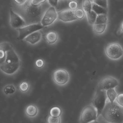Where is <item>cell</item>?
<instances>
[{"mask_svg":"<svg viewBox=\"0 0 123 123\" xmlns=\"http://www.w3.org/2000/svg\"><path fill=\"white\" fill-rule=\"evenodd\" d=\"M49 4H43L39 6H33L30 0H27L26 3L22 5L15 4L13 9L19 14L25 21L26 25L39 24L41 22L44 14L50 7Z\"/></svg>","mask_w":123,"mask_h":123,"instance_id":"cell-1","label":"cell"},{"mask_svg":"<svg viewBox=\"0 0 123 123\" xmlns=\"http://www.w3.org/2000/svg\"><path fill=\"white\" fill-rule=\"evenodd\" d=\"M101 115L108 123H123V107L107 100Z\"/></svg>","mask_w":123,"mask_h":123,"instance_id":"cell-2","label":"cell"},{"mask_svg":"<svg viewBox=\"0 0 123 123\" xmlns=\"http://www.w3.org/2000/svg\"><path fill=\"white\" fill-rule=\"evenodd\" d=\"M6 53L5 61L0 64L1 69L6 74H13L17 71L20 67V59L13 49L7 51Z\"/></svg>","mask_w":123,"mask_h":123,"instance_id":"cell-3","label":"cell"},{"mask_svg":"<svg viewBox=\"0 0 123 123\" xmlns=\"http://www.w3.org/2000/svg\"><path fill=\"white\" fill-rule=\"evenodd\" d=\"M107 91L97 90L92 100V105L97 111V116L101 115L107 101Z\"/></svg>","mask_w":123,"mask_h":123,"instance_id":"cell-4","label":"cell"},{"mask_svg":"<svg viewBox=\"0 0 123 123\" xmlns=\"http://www.w3.org/2000/svg\"><path fill=\"white\" fill-rule=\"evenodd\" d=\"M98 118L96 108L92 105H87L81 113L80 117L81 123H89L97 120Z\"/></svg>","mask_w":123,"mask_h":123,"instance_id":"cell-5","label":"cell"},{"mask_svg":"<svg viewBox=\"0 0 123 123\" xmlns=\"http://www.w3.org/2000/svg\"><path fill=\"white\" fill-rule=\"evenodd\" d=\"M105 53L109 58L113 60H117L123 57V49L120 45L118 43H111L106 46Z\"/></svg>","mask_w":123,"mask_h":123,"instance_id":"cell-6","label":"cell"},{"mask_svg":"<svg viewBox=\"0 0 123 123\" xmlns=\"http://www.w3.org/2000/svg\"><path fill=\"white\" fill-rule=\"evenodd\" d=\"M119 84V81L116 78L110 76L105 77L100 81L97 90L107 91L110 89H115Z\"/></svg>","mask_w":123,"mask_h":123,"instance_id":"cell-7","label":"cell"},{"mask_svg":"<svg viewBox=\"0 0 123 123\" xmlns=\"http://www.w3.org/2000/svg\"><path fill=\"white\" fill-rule=\"evenodd\" d=\"M58 18V12L55 7L51 6L44 14L40 24L43 26L51 25Z\"/></svg>","mask_w":123,"mask_h":123,"instance_id":"cell-8","label":"cell"},{"mask_svg":"<svg viewBox=\"0 0 123 123\" xmlns=\"http://www.w3.org/2000/svg\"><path fill=\"white\" fill-rule=\"evenodd\" d=\"M44 26L41 24H33L18 29L19 39L22 40L30 34L43 29Z\"/></svg>","mask_w":123,"mask_h":123,"instance_id":"cell-9","label":"cell"},{"mask_svg":"<svg viewBox=\"0 0 123 123\" xmlns=\"http://www.w3.org/2000/svg\"><path fill=\"white\" fill-rule=\"evenodd\" d=\"M53 79L57 84L64 85L69 80V75L66 70L63 69H59L53 72Z\"/></svg>","mask_w":123,"mask_h":123,"instance_id":"cell-10","label":"cell"},{"mask_svg":"<svg viewBox=\"0 0 123 123\" xmlns=\"http://www.w3.org/2000/svg\"><path fill=\"white\" fill-rule=\"evenodd\" d=\"M10 23L14 29H18L26 25L24 19L12 8L10 10Z\"/></svg>","mask_w":123,"mask_h":123,"instance_id":"cell-11","label":"cell"},{"mask_svg":"<svg viewBox=\"0 0 123 123\" xmlns=\"http://www.w3.org/2000/svg\"><path fill=\"white\" fill-rule=\"evenodd\" d=\"M58 18L64 22H69L78 20L75 16L74 11L70 9H64L58 12Z\"/></svg>","mask_w":123,"mask_h":123,"instance_id":"cell-12","label":"cell"},{"mask_svg":"<svg viewBox=\"0 0 123 123\" xmlns=\"http://www.w3.org/2000/svg\"><path fill=\"white\" fill-rule=\"evenodd\" d=\"M25 113L27 117L32 119L36 117L38 115L39 113V108L35 105H29L25 108Z\"/></svg>","mask_w":123,"mask_h":123,"instance_id":"cell-13","label":"cell"},{"mask_svg":"<svg viewBox=\"0 0 123 123\" xmlns=\"http://www.w3.org/2000/svg\"><path fill=\"white\" fill-rule=\"evenodd\" d=\"M42 37V33L40 30L36 31L25 37L26 42L32 44H34L39 42Z\"/></svg>","mask_w":123,"mask_h":123,"instance_id":"cell-14","label":"cell"},{"mask_svg":"<svg viewBox=\"0 0 123 123\" xmlns=\"http://www.w3.org/2000/svg\"><path fill=\"white\" fill-rule=\"evenodd\" d=\"M92 10L97 15L100 14H108V10L92 2Z\"/></svg>","mask_w":123,"mask_h":123,"instance_id":"cell-15","label":"cell"},{"mask_svg":"<svg viewBox=\"0 0 123 123\" xmlns=\"http://www.w3.org/2000/svg\"><path fill=\"white\" fill-rule=\"evenodd\" d=\"M46 39L50 44L55 43L58 39V35L56 32L53 31L49 32L46 35Z\"/></svg>","mask_w":123,"mask_h":123,"instance_id":"cell-16","label":"cell"},{"mask_svg":"<svg viewBox=\"0 0 123 123\" xmlns=\"http://www.w3.org/2000/svg\"><path fill=\"white\" fill-rule=\"evenodd\" d=\"M92 26L93 31L97 34H100L103 33L106 30L107 24H94Z\"/></svg>","mask_w":123,"mask_h":123,"instance_id":"cell-17","label":"cell"},{"mask_svg":"<svg viewBox=\"0 0 123 123\" xmlns=\"http://www.w3.org/2000/svg\"><path fill=\"white\" fill-rule=\"evenodd\" d=\"M88 23L90 25L93 26L95 24L97 14L92 10L90 12L86 13Z\"/></svg>","mask_w":123,"mask_h":123,"instance_id":"cell-18","label":"cell"},{"mask_svg":"<svg viewBox=\"0 0 123 123\" xmlns=\"http://www.w3.org/2000/svg\"><path fill=\"white\" fill-rule=\"evenodd\" d=\"M107 94L108 100L111 103H113L116 101L118 95L115 89L107 90Z\"/></svg>","mask_w":123,"mask_h":123,"instance_id":"cell-19","label":"cell"},{"mask_svg":"<svg viewBox=\"0 0 123 123\" xmlns=\"http://www.w3.org/2000/svg\"><path fill=\"white\" fill-rule=\"evenodd\" d=\"M108 14H100L97 15L95 24H105L108 22Z\"/></svg>","mask_w":123,"mask_h":123,"instance_id":"cell-20","label":"cell"},{"mask_svg":"<svg viewBox=\"0 0 123 123\" xmlns=\"http://www.w3.org/2000/svg\"><path fill=\"white\" fill-rule=\"evenodd\" d=\"M62 113L61 108L58 107H53L51 108L50 112V115L53 117H61Z\"/></svg>","mask_w":123,"mask_h":123,"instance_id":"cell-21","label":"cell"},{"mask_svg":"<svg viewBox=\"0 0 123 123\" xmlns=\"http://www.w3.org/2000/svg\"><path fill=\"white\" fill-rule=\"evenodd\" d=\"M82 8L86 13L90 12L92 11V2H91L90 0H83Z\"/></svg>","mask_w":123,"mask_h":123,"instance_id":"cell-22","label":"cell"},{"mask_svg":"<svg viewBox=\"0 0 123 123\" xmlns=\"http://www.w3.org/2000/svg\"><path fill=\"white\" fill-rule=\"evenodd\" d=\"M15 87L12 85H7L4 87L3 92L6 95H11L15 93L16 92Z\"/></svg>","mask_w":123,"mask_h":123,"instance_id":"cell-23","label":"cell"},{"mask_svg":"<svg viewBox=\"0 0 123 123\" xmlns=\"http://www.w3.org/2000/svg\"><path fill=\"white\" fill-rule=\"evenodd\" d=\"M75 16L78 19H82L85 16L86 12L83 9L78 8L74 11Z\"/></svg>","mask_w":123,"mask_h":123,"instance_id":"cell-24","label":"cell"},{"mask_svg":"<svg viewBox=\"0 0 123 123\" xmlns=\"http://www.w3.org/2000/svg\"><path fill=\"white\" fill-rule=\"evenodd\" d=\"M92 2L108 10V0H92Z\"/></svg>","mask_w":123,"mask_h":123,"instance_id":"cell-25","label":"cell"},{"mask_svg":"<svg viewBox=\"0 0 123 123\" xmlns=\"http://www.w3.org/2000/svg\"><path fill=\"white\" fill-rule=\"evenodd\" d=\"M61 117H53L48 116L47 118V123H61Z\"/></svg>","mask_w":123,"mask_h":123,"instance_id":"cell-26","label":"cell"},{"mask_svg":"<svg viewBox=\"0 0 123 123\" xmlns=\"http://www.w3.org/2000/svg\"><path fill=\"white\" fill-rule=\"evenodd\" d=\"M19 88L21 92H26L28 91L29 88V85L27 82H22L19 85Z\"/></svg>","mask_w":123,"mask_h":123,"instance_id":"cell-27","label":"cell"},{"mask_svg":"<svg viewBox=\"0 0 123 123\" xmlns=\"http://www.w3.org/2000/svg\"><path fill=\"white\" fill-rule=\"evenodd\" d=\"M13 49L12 45L8 43L4 42L1 43L0 49L7 52L11 49Z\"/></svg>","mask_w":123,"mask_h":123,"instance_id":"cell-28","label":"cell"},{"mask_svg":"<svg viewBox=\"0 0 123 123\" xmlns=\"http://www.w3.org/2000/svg\"><path fill=\"white\" fill-rule=\"evenodd\" d=\"M69 7L71 10L75 11L78 8V4L76 1L74 0H71L69 3Z\"/></svg>","mask_w":123,"mask_h":123,"instance_id":"cell-29","label":"cell"},{"mask_svg":"<svg viewBox=\"0 0 123 123\" xmlns=\"http://www.w3.org/2000/svg\"><path fill=\"white\" fill-rule=\"evenodd\" d=\"M116 101L119 105L123 107V93L118 95Z\"/></svg>","mask_w":123,"mask_h":123,"instance_id":"cell-30","label":"cell"},{"mask_svg":"<svg viewBox=\"0 0 123 123\" xmlns=\"http://www.w3.org/2000/svg\"><path fill=\"white\" fill-rule=\"evenodd\" d=\"M47 0H30L31 3L33 6H39L45 3Z\"/></svg>","mask_w":123,"mask_h":123,"instance_id":"cell-31","label":"cell"},{"mask_svg":"<svg viewBox=\"0 0 123 123\" xmlns=\"http://www.w3.org/2000/svg\"><path fill=\"white\" fill-rule=\"evenodd\" d=\"M35 65L38 68H42L44 66V61L42 59H38L35 62Z\"/></svg>","mask_w":123,"mask_h":123,"instance_id":"cell-32","label":"cell"},{"mask_svg":"<svg viewBox=\"0 0 123 123\" xmlns=\"http://www.w3.org/2000/svg\"><path fill=\"white\" fill-rule=\"evenodd\" d=\"M58 0H47L48 4L51 6L55 7L57 6Z\"/></svg>","mask_w":123,"mask_h":123,"instance_id":"cell-33","label":"cell"},{"mask_svg":"<svg viewBox=\"0 0 123 123\" xmlns=\"http://www.w3.org/2000/svg\"><path fill=\"white\" fill-rule=\"evenodd\" d=\"M16 4L18 5H22L25 4L27 0H14Z\"/></svg>","mask_w":123,"mask_h":123,"instance_id":"cell-34","label":"cell"},{"mask_svg":"<svg viewBox=\"0 0 123 123\" xmlns=\"http://www.w3.org/2000/svg\"><path fill=\"white\" fill-rule=\"evenodd\" d=\"M121 30L123 32V21L121 24Z\"/></svg>","mask_w":123,"mask_h":123,"instance_id":"cell-35","label":"cell"},{"mask_svg":"<svg viewBox=\"0 0 123 123\" xmlns=\"http://www.w3.org/2000/svg\"><path fill=\"white\" fill-rule=\"evenodd\" d=\"M99 123L98 121H97V120L95 121H93V122H91V123Z\"/></svg>","mask_w":123,"mask_h":123,"instance_id":"cell-36","label":"cell"},{"mask_svg":"<svg viewBox=\"0 0 123 123\" xmlns=\"http://www.w3.org/2000/svg\"><path fill=\"white\" fill-rule=\"evenodd\" d=\"M63 1H69V0H63Z\"/></svg>","mask_w":123,"mask_h":123,"instance_id":"cell-37","label":"cell"}]
</instances>
